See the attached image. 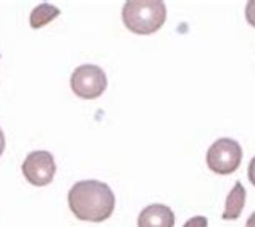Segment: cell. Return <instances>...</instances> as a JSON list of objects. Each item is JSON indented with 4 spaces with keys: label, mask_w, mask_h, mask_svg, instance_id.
Masks as SVG:
<instances>
[{
    "label": "cell",
    "mask_w": 255,
    "mask_h": 227,
    "mask_svg": "<svg viewBox=\"0 0 255 227\" xmlns=\"http://www.w3.org/2000/svg\"><path fill=\"white\" fill-rule=\"evenodd\" d=\"M70 84L76 97L92 100L102 95L109 82H107V76L100 66L81 65L73 71Z\"/></svg>",
    "instance_id": "obj_4"
},
{
    "label": "cell",
    "mask_w": 255,
    "mask_h": 227,
    "mask_svg": "<svg viewBox=\"0 0 255 227\" xmlns=\"http://www.w3.org/2000/svg\"><path fill=\"white\" fill-rule=\"evenodd\" d=\"M60 15V10L52 3H41L31 11L29 24L32 29H41L42 26L49 24Z\"/></svg>",
    "instance_id": "obj_8"
},
{
    "label": "cell",
    "mask_w": 255,
    "mask_h": 227,
    "mask_svg": "<svg viewBox=\"0 0 255 227\" xmlns=\"http://www.w3.org/2000/svg\"><path fill=\"white\" fill-rule=\"evenodd\" d=\"M247 174H249V181L255 185V156L251 159V163H249V169H247Z\"/></svg>",
    "instance_id": "obj_11"
},
{
    "label": "cell",
    "mask_w": 255,
    "mask_h": 227,
    "mask_svg": "<svg viewBox=\"0 0 255 227\" xmlns=\"http://www.w3.org/2000/svg\"><path fill=\"white\" fill-rule=\"evenodd\" d=\"M174 213L170 206L162 203L149 205L140 211L137 218V227H173Z\"/></svg>",
    "instance_id": "obj_6"
},
{
    "label": "cell",
    "mask_w": 255,
    "mask_h": 227,
    "mask_svg": "<svg viewBox=\"0 0 255 227\" xmlns=\"http://www.w3.org/2000/svg\"><path fill=\"white\" fill-rule=\"evenodd\" d=\"M21 171L26 177V181L29 184L36 187H44V185H49L53 181L57 164L50 151L37 150V151H31L29 155L24 158Z\"/></svg>",
    "instance_id": "obj_5"
},
{
    "label": "cell",
    "mask_w": 255,
    "mask_h": 227,
    "mask_svg": "<svg viewBox=\"0 0 255 227\" xmlns=\"http://www.w3.org/2000/svg\"><path fill=\"white\" fill-rule=\"evenodd\" d=\"M3 150H5V136H3V131L0 129V156H2Z\"/></svg>",
    "instance_id": "obj_12"
},
{
    "label": "cell",
    "mask_w": 255,
    "mask_h": 227,
    "mask_svg": "<svg viewBox=\"0 0 255 227\" xmlns=\"http://www.w3.org/2000/svg\"><path fill=\"white\" fill-rule=\"evenodd\" d=\"M183 227H209V221H207L205 216H196L191 218L189 221H186Z\"/></svg>",
    "instance_id": "obj_9"
},
{
    "label": "cell",
    "mask_w": 255,
    "mask_h": 227,
    "mask_svg": "<svg viewBox=\"0 0 255 227\" xmlns=\"http://www.w3.org/2000/svg\"><path fill=\"white\" fill-rule=\"evenodd\" d=\"M246 18H247V23L255 28V0H251V2H247V6H246Z\"/></svg>",
    "instance_id": "obj_10"
},
{
    "label": "cell",
    "mask_w": 255,
    "mask_h": 227,
    "mask_svg": "<svg viewBox=\"0 0 255 227\" xmlns=\"http://www.w3.org/2000/svg\"><path fill=\"white\" fill-rule=\"evenodd\" d=\"M243 159V149L234 139L221 137L207 151V166L217 174L226 176L236 171Z\"/></svg>",
    "instance_id": "obj_3"
},
{
    "label": "cell",
    "mask_w": 255,
    "mask_h": 227,
    "mask_svg": "<svg viewBox=\"0 0 255 227\" xmlns=\"http://www.w3.org/2000/svg\"><path fill=\"white\" fill-rule=\"evenodd\" d=\"M246 227H255V213H252L251 218L247 219V223H246Z\"/></svg>",
    "instance_id": "obj_13"
},
{
    "label": "cell",
    "mask_w": 255,
    "mask_h": 227,
    "mask_svg": "<svg viewBox=\"0 0 255 227\" xmlns=\"http://www.w3.org/2000/svg\"><path fill=\"white\" fill-rule=\"evenodd\" d=\"M165 19L166 6L160 0H129L123 6V23L134 34H153Z\"/></svg>",
    "instance_id": "obj_2"
},
{
    "label": "cell",
    "mask_w": 255,
    "mask_h": 227,
    "mask_svg": "<svg viewBox=\"0 0 255 227\" xmlns=\"http://www.w3.org/2000/svg\"><path fill=\"white\" fill-rule=\"evenodd\" d=\"M68 205L81 221L102 223L115 211V193L105 182L79 181L68 192Z\"/></svg>",
    "instance_id": "obj_1"
},
{
    "label": "cell",
    "mask_w": 255,
    "mask_h": 227,
    "mask_svg": "<svg viewBox=\"0 0 255 227\" xmlns=\"http://www.w3.org/2000/svg\"><path fill=\"white\" fill-rule=\"evenodd\" d=\"M244 205H246V189H244V185L238 181L226 198L223 219H226V221H234V219H238L244 210Z\"/></svg>",
    "instance_id": "obj_7"
}]
</instances>
